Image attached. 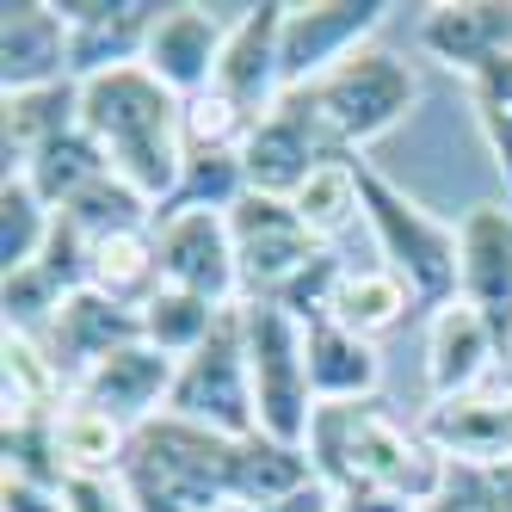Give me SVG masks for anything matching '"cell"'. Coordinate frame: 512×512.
<instances>
[{"instance_id": "6da1fadb", "label": "cell", "mask_w": 512, "mask_h": 512, "mask_svg": "<svg viewBox=\"0 0 512 512\" xmlns=\"http://www.w3.org/2000/svg\"><path fill=\"white\" fill-rule=\"evenodd\" d=\"M81 130L99 142L105 167L124 186H136L155 210L179 192V167H186V99L167 93L142 62L81 81Z\"/></svg>"}, {"instance_id": "7a4b0ae2", "label": "cell", "mask_w": 512, "mask_h": 512, "mask_svg": "<svg viewBox=\"0 0 512 512\" xmlns=\"http://www.w3.org/2000/svg\"><path fill=\"white\" fill-rule=\"evenodd\" d=\"M309 463L321 488H389L426 506L445 488L451 463L438 457V445L420 426H401L383 401H346V408H321L309 432Z\"/></svg>"}, {"instance_id": "3957f363", "label": "cell", "mask_w": 512, "mask_h": 512, "mask_svg": "<svg viewBox=\"0 0 512 512\" xmlns=\"http://www.w3.org/2000/svg\"><path fill=\"white\" fill-rule=\"evenodd\" d=\"M235 457L241 438L155 414L130 432L118 488L136 512H235Z\"/></svg>"}, {"instance_id": "277c9868", "label": "cell", "mask_w": 512, "mask_h": 512, "mask_svg": "<svg viewBox=\"0 0 512 512\" xmlns=\"http://www.w3.org/2000/svg\"><path fill=\"white\" fill-rule=\"evenodd\" d=\"M358 186H364V229L377 235V260L414 290L420 315L457 303V266H463L457 223L432 216L420 198H408V192H401L395 179H383L371 161H364Z\"/></svg>"}, {"instance_id": "5b68a950", "label": "cell", "mask_w": 512, "mask_h": 512, "mask_svg": "<svg viewBox=\"0 0 512 512\" xmlns=\"http://www.w3.org/2000/svg\"><path fill=\"white\" fill-rule=\"evenodd\" d=\"M414 99H420L414 62L383 50V44L352 50L340 68H327V75L315 81V105H321L327 130H334V142L346 155H358V161H364L371 142H383L401 118L414 112Z\"/></svg>"}, {"instance_id": "8992f818", "label": "cell", "mask_w": 512, "mask_h": 512, "mask_svg": "<svg viewBox=\"0 0 512 512\" xmlns=\"http://www.w3.org/2000/svg\"><path fill=\"white\" fill-rule=\"evenodd\" d=\"M247 327V364H253V408H260V432L278 445H303L321 401L309 389V358H303V321H290L278 303H241Z\"/></svg>"}, {"instance_id": "52a82bcc", "label": "cell", "mask_w": 512, "mask_h": 512, "mask_svg": "<svg viewBox=\"0 0 512 512\" xmlns=\"http://www.w3.org/2000/svg\"><path fill=\"white\" fill-rule=\"evenodd\" d=\"M167 414L192 420V426H210V432H223V438H253V432H260L241 309H229L223 321H216V334H210L192 358H179Z\"/></svg>"}, {"instance_id": "ba28073f", "label": "cell", "mask_w": 512, "mask_h": 512, "mask_svg": "<svg viewBox=\"0 0 512 512\" xmlns=\"http://www.w3.org/2000/svg\"><path fill=\"white\" fill-rule=\"evenodd\" d=\"M327 161H358V155H346L334 142V130H327L321 105H315V87H290L272 112L253 124L247 149H241L247 192H266V198H297V186Z\"/></svg>"}, {"instance_id": "9c48e42d", "label": "cell", "mask_w": 512, "mask_h": 512, "mask_svg": "<svg viewBox=\"0 0 512 512\" xmlns=\"http://www.w3.org/2000/svg\"><path fill=\"white\" fill-rule=\"evenodd\" d=\"M229 235H235V266H241V303H272L303 266H315L327 253L303 216L290 210V198H266V192H247L229 210Z\"/></svg>"}, {"instance_id": "30bf717a", "label": "cell", "mask_w": 512, "mask_h": 512, "mask_svg": "<svg viewBox=\"0 0 512 512\" xmlns=\"http://www.w3.org/2000/svg\"><path fill=\"white\" fill-rule=\"evenodd\" d=\"M155 247H161V278L173 290H192V297L241 309V266H235L229 210H161Z\"/></svg>"}, {"instance_id": "8fae6325", "label": "cell", "mask_w": 512, "mask_h": 512, "mask_svg": "<svg viewBox=\"0 0 512 512\" xmlns=\"http://www.w3.org/2000/svg\"><path fill=\"white\" fill-rule=\"evenodd\" d=\"M395 7L383 0H309V7H284V93L315 87L327 68H340L352 50L377 44V31Z\"/></svg>"}, {"instance_id": "7c38bea8", "label": "cell", "mask_w": 512, "mask_h": 512, "mask_svg": "<svg viewBox=\"0 0 512 512\" xmlns=\"http://www.w3.org/2000/svg\"><path fill=\"white\" fill-rule=\"evenodd\" d=\"M420 432L438 445L445 463L463 469H512V371H494L469 395L432 401Z\"/></svg>"}, {"instance_id": "4fadbf2b", "label": "cell", "mask_w": 512, "mask_h": 512, "mask_svg": "<svg viewBox=\"0 0 512 512\" xmlns=\"http://www.w3.org/2000/svg\"><path fill=\"white\" fill-rule=\"evenodd\" d=\"M457 303H469L488 321V334L500 340V352H512V210L500 204H475L457 223Z\"/></svg>"}, {"instance_id": "5bb4252c", "label": "cell", "mask_w": 512, "mask_h": 512, "mask_svg": "<svg viewBox=\"0 0 512 512\" xmlns=\"http://www.w3.org/2000/svg\"><path fill=\"white\" fill-rule=\"evenodd\" d=\"M284 0H260V7H241L223 44V68H216V87L241 118L260 124L272 105L284 99Z\"/></svg>"}, {"instance_id": "9a60e30c", "label": "cell", "mask_w": 512, "mask_h": 512, "mask_svg": "<svg viewBox=\"0 0 512 512\" xmlns=\"http://www.w3.org/2000/svg\"><path fill=\"white\" fill-rule=\"evenodd\" d=\"M68 19V62L75 81L112 75V68H136L155 38L161 0H56Z\"/></svg>"}, {"instance_id": "2e32d148", "label": "cell", "mask_w": 512, "mask_h": 512, "mask_svg": "<svg viewBox=\"0 0 512 512\" xmlns=\"http://www.w3.org/2000/svg\"><path fill=\"white\" fill-rule=\"evenodd\" d=\"M229 25L235 19H216V7H161L155 19V38L142 50V68L179 99H204L216 87V68H223V44H229Z\"/></svg>"}, {"instance_id": "e0dca14e", "label": "cell", "mask_w": 512, "mask_h": 512, "mask_svg": "<svg viewBox=\"0 0 512 512\" xmlns=\"http://www.w3.org/2000/svg\"><path fill=\"white\" fill-rule=\"evenodd\" d=\"M420 50L463 81L488 75L512 56V0H438L420 13Z\"/></svg>"}, {"instance_id": "ac0fdd59", "label": "cell", "mask_w": 512, "mask_h": 512, "mask_svg": "<svg viewBox=\"0 0 512 512\" xmlns=\"http://www.w3.org/2000/svg\"><path fill=\"white\" fill-rule=\"evenodd\" d=\"M56 81H75L68 62V19L56 0H7L0 7V87L38 93Z\"/></svg>"}, {"instance_id": "d6986e66", "label": "cell", "mask_w": 512, "mask_h": 512, "mask_svg": "<svg viewBox=\"0 0 512 512\" xmlns=\"http://www.w3.org/2000/svg\"><path fill=\"white\" fill-rule=\"evenodd\" d=\"M173 371H179V364L167 352H155L149 340H130L112 358H99L93 371L75 383V401H81V408H99V414L124 420V426H142V420L167 414Z\"/></svg>"}, {"instance_id": "ffe728a7", "label": "cell", "mask_w": 512, "mask_h": 512, "mask_svg": "<svg viewBox=\"0 0 512 512\" xmlns=\"http://www.w3.org/2000/svg\"><path fill=\"white\" fill-rule=\"evenodd\" d=\"M130 340H142V315L136 309H118L112 297H99V290H75V297L56 309L50 334L38 346L50 352V364H56L62 383H68V395H75V383L93 371V364L112 358Z\"/></svg>"}, {"instance_id": "44dd1931", "label": "cell", "mask_w": 512, "mask_h": 512, "mask_svg": "<svg viewBox=\"0 0 512 512\" xmlns=\"http://www.w3.org/2000/svg\"><path fill=\"white\" fill-rule=\"evenodd\" d=\"M494 371H506V352L469 303H445L426 315V389H432V401L469 395Z\"/></svg>"}, {"instance_id": "7402d4cb", "label": "cell", "mask_w": 512, "mask_h": 512, "mask_svg": "<svg viewBox=\"0 0 512 512\" xmlns=\"http://www.w3.org/2000/svg\"><path fill=\"white\" fill-rule=\"evenodd\" d=\"M303 358H309V389L321 408H346V401H377L383 389V358L377 340L352 334L334 315L303 327Z\"/></svg>"}, {"instance_id": "603a6c76", "label": "cell", "mask_w": 512, "mask_h": 512, "mask_svg": "<svg viewBox=\"0 0 512 512\" xmlns=\"http://www.w3.org/2000/svg\"><path fill=\"white\" fill-rule=\"evenodd\" d=\"M0 142H7V173H25L56 136L81 130V81H56L38 93H7L0 105Z\"/></svg>"}, {"instance_id": "cb8c5ba5", "label": "cell", "mask_w": 512, "mask_h": 512, "mask_svg": "<svg viewBox=\"0 0 512 512\" xmlns=\"http://www.w3.org/2000/svg\"><path fill=\"white\" fill-rule=\"evenodd\" d=\"M161 247H155V229H130V235H112L93 247L87 260V290L112 297L118 309H149V297L161 290Z\"/></svg>"}, {"instance_id": "d4e9b609", "label": "cell", "mask_w": 512, "mask_h": 512, "mask_svg": "<svg viewBox=\"0 0 512 512\" xmlns=\"http://www.w3.org/2000/svg\"><path fill=\"white\" fill-rule=\"evenodd\" d=\"M414 315H420L414 290L401 284L389 266H346V278L334 290V321L340 327H352V334H364V340H383L389 327L414 321Z\"/></svg>"}, {"instance_id": "484cf974", "label": "cell", "mask_w": 512, "mask_h": 512, "mask_svg": "<svg viewBox=\"0 0 512 512\" xmlns=\"http://www.w3.org/2000/svg\"><path fill=\"white\" fill-rule=\"evenodd\" d=\"M56 432H62L68 482H118L136 426H124V420H112V414H99V408H81V401H68Z\"/></svg>"}, {"instance_id": "4316f807", "label": "cell", "mask_w": 512, "mask_h": 512, "mask_svg": "<svg viewBox=\"0 0 512 512\" xmlns=\"http://www.w3.org/2000/svg\"><path fill=\"white\" fill-rule=\"evenodd\" d=\"M358 173H364V161H327V167H315L297 186V198H290V210L309 223V235L321 247H334L352 223H364V186H358Z\"/></svg>"}, {"instance_id": "83f0119b", "label": "cell", "mask_w": 512, "mask_h": 512, "mask_svg": "<svg viewBox=\"0 0 512 512\" xmlns=\"http://www.w3.org/2000/svg\"><path fill=\"white\" fill-rule=\"evenodd\" d=\"M62 223L75 229L87 247H99V241H112V235H130V229H155V204L142 198L136 186H124L118 173H105V179H93V186L81 192V198H68L62 210Z\"/></svg>"}, {"instance_id": "f1b7e54d", "label": "cell", "mask_w": 512, "mask_h": 512, "mask_svg": "<svg viewBox=\"0 0 512 512\" xmlns=\"http://www.w3.org/2000/svg\"><path fill=\"white\" fill-rule=\"evenodd\" d=\"M223 315H229L223 303H210V297H192V290L161 284L155 297H149V309H142V340H149L155 352H167V358L179 364V358H192V352L216 334V321H223Z\"/></svg>"}, {"instance_id": "f546056e", "label": "cell", "mask_w": 512, "mask_h": 512, "mask_svg": "<svg viewBox=\"0 0 512 512\" xmlns=\"http://www.w3.org/2000/svg\"><path fill=\"white\" fill-rule=\"evenodd\" d=\"M50 235H56V210L38 198L25 173H7V186H0V266L7 272L38 266Z\"/></svg>"}, {"instance_id": "4dcf8cb0", "label": "cell", "mask_w": 512, "mask_h": 512, "mask_svg": "<svg viewBox=\"0 0 512 512\" xmlns=\"http://www.w3.org/2000/svg\"><path fill=\"white\" fill-rule=\"evenodd\" d=\"M112 167H105V155H99V142L87 136V130H68V136H56L50 149L25 167V179L38 186V198L50 204V210H62L68 198H81L93 179H105Z\"/></svg>"}, {"instance_id": "1f68e13d", "label": "cell", "mask_w": 512, "mask_h": 512, "mask_svg": "<svg viewBox=\"0 0 512 512\" xmlns=\"http://www.w3.org/2000/svg\"><path fill=\"white\" fill-rule=\"evenodd\" d=\"M469 112H475V130H482L488 155H494V173L506 186V210H512V56L469 81Z\"/></svg>"}, {"instance_id": "d6a6232c", "label": "cell", "mask_w": 512, "mask_h": 512, "mask_svg": "<svg viewBox=\"0 0 512 512\" xmlns=\"http://www.w3.org/2000/svg\"><path fill=\"white\" fill-rule=\"evenodd\" d=\"M62 303H68V290L44 266L7 272V284H0V315H7V334H25V340H44Z\"/></svg>"}, {"instance_id": "836d02e7", "label": "cell", "mask_w": 512, "mask_h": 512, "mask_svg": "<svg viewBox=\"0 0 512 512\" xmlns=\"http://www.w3.org/2000/svg\"><path fill=\"white\" fill-rule=\"evenodd\" d=\"M247 136H253V118H241L223 93L186 99V161H198V155H241Z\"/></svg>"}, {"instance_id": "e575fe53", "label": "cell", "mask_w": 512, "mask_h": 512, "mask_svg": "<svg viewBox=\"0 0 512 512\" xmlns=\"http://www.w3.org/2000/svg\"><path fill=\"white\" fill-rule=\"evenodd\" d=\"M420 512H512V469H463L451 463L445 488Z\"/></svg>"}, {"instance_id": "d590c367", "label": "cell", "mask_w": 512, "mask_h": 512, "mask_svg": "<svg viewBox=\"0 0 512 512\" xmlns=\"http://www.w3.org/2000/svg\"><path fill=\"white\" fill-rule=\"evenodd\" d=\"M340 278H346V260H340L334 247H327L321 260H315V266H303V272L290 278L272 303H278L290 321H303V327H309V321H327V315H334V290H340Z\"/></svg>"}, {"instance_id": "8d00e7d4", "label": "cell", "mask_w": 512, "mask_h": 512, "mask_svg": "<svg viewBox=\"0 0 512 512\" xmlns=\"http://www.w3.org/2000/svg\"><path fill=\"white\" fill-rule=\"evenodd\" d=\"M0 512H68V488H44V482L0 475Z\"/></svg>"}, {"instance_id": "74e56055", "label": "cell", "mask_w": 512, "mask_h": 512, "mask_svg": "<svg viewBox=\"0 0 512 512\" xmlns=\"http://www.w3.org/2000/svg\"><path fill=\"white\" fill-rule=\"evenodd\" d=\"M68 512H136L118 482H68Z\"/></svg>"}, {"instance_id": "f35d334b", "label": "cell", "mask_w": 512, "mask_h": 512, "mask_svg": "<svg viewBox=\"0 0 512 512\" xmlns=\"http://www.w3.org/2000/svg\"><path fill=\"white\" fill-rule=\"evenodd\" d=\"M334 512H420V506L389 488H346V494H334Z\"/></svg>"}, {"instance_id": "ab89813d", "label": "cell", "mask_w": 512, "mask_h": 512, "mask_svg": "<svg viewBox=\"0 0 512 512\" xmlns=\"http://www.w3.org/2000/svg\"><path fill=\"white\" fill-rule=\"evenodd\" d=\"M253 512H334V488H321V482H309V488H297V494H284V500H272V506H253Z\"/></svg>"}, {"instance_id": "60d3db41", "label": "cell", "mask_w": 512, "mask_h": 512, "mask_svg": "<svg viewBox=\"0 0 512 512\" xmlns=\"http://www.w3.org/2000/svg\"><path fill=\"white\" fill-rule=\"evenodd\" d=\"M506 371H512V352H506Z\"/></svg>"}]
</instances>
